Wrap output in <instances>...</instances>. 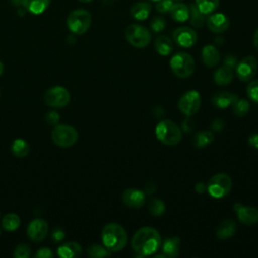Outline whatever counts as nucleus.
<instances>
[{
  "label": "nucleus",
  "mask_w": 258,
  "mask_h": 258,
  "mask_svg": "<svg viewBox=\"0 0 258 258\" xmlns=\"http://www.w3.org/2000/svg\"><path fill=\"white\" fill-rule=\"evenodd\" d=\"M161 245V238L157 230L151 227L140 228L131 240L133 250L140 256L155 253Z\"/></svg>",
  "instance_id": "f257e3e1"
},
{
  "label": "nucleus",
  "mask_w": 258,
  "mask_h": 258,
  "mask_svg": "<svg viewBox=\"0 0 258 258\" xmlns=\"http://www.w3.org/2000/svg\"><path fill=\"white\" fill-rule=\"evenodd\" d=\"M101 237L104 246L111 252L121 251L128 241L126 230L116 223L107 224L102 230Z\"/></svg>",
  "instance_id": "f03ea898"
},
{
  "label": "nucleus",
  "mask_w": 258,
  "mask_h": 258,
  "mask_svg": "<svg viewBox=\"0 0 258 258\" xmlns=\"http://www.w3.org/2000/svg\"><path fill=\"white\" fill-rule=\"evenodd\" d=\"M157 139L167 146L177 145L182 138L180 128L171 120H162L155 127Z\"/></svg>",
  "instance_id": "7ed1b4c3"
},
{
  "label": "nucleus",
  "mask_w": 258,
  "mask_h": 258,
  "mask_svg": "<svg viewBox=\"0 0 258 258\" xmlns=\"http://www.w3.org/2000/svg\"><path fill=\"white\" fill-rule=\"evenodd\" d=\"M170 69L173 74L181 79H186L190 77L195 72V60L192 56L186 52L175 53L169 61Z\"/></svg>",
  "instance_id": "20e7f679"
},
{
  "label": "nucleus",
  "mask_w": 258,
  "mask_h": 258,
  "mask_svg": "<svg viewBox=\"0 0 258 258\" xmlns=\"http://www.w3.org/2000/svg\"><path fill=\"white\" fill-rule=\"evenodd\" d=\"M92 23V15L86 9H76L67 18V25L74 34L82 35L88 31Z\"/></svg>",
  "instance_id": "39448f33"
},
{
  "label": "nucleus",
  "mask_w": 258,
  "mask_h": 258,
  "mask_svg": "<svg viewBox=\"0 0 258 258\" xmlns=\"http://www.w3.org/2000/svg\"><path fill=\"white\" fill-rule=\"evenodd\" d=\"M78 131L73 126L66 124L55 125L51 132V138L54 144L63 148L75 145L78 141Z\"/></svg>",
  "instance_id": "423d86ee"
},
{
  "label": "nucleus",
  "mask_w": 258,
  "mask_h": 258,
  "mask_svg": "<svg viewBox=\"0 0 258 258\" xmlns=\"http://www.w3.org/2000/svg\"><path fill=\"white\" fill-rule=\"evenodd\" d=\"M232 188V179L226 173H217L207 183V190L211 197L221 199L226 197Z\"/></svg>",
  "instance_id": "0eeeda50"
},
{
  "label": "nucleus",
  "mask_w": 258,
  "mask_h": 258,
  "mask_svg": "<svg viewBox=\"0 0 258 258\" xmlns=\"http://www.w3.org/2000/svg\"><path fill=\"white\" fill-rule=\"evenodd\" d=\"M125 36L128 42L137 48L146 47L151 40L149 30L140 24H130L125 30Z\"/></svg>",
  "instance_id": "6e6552de"
},
{
  "label": "nucleus",
  "mask_w": 258,
  "mask_h": 258,
  "mask_svg": "<svg viewBox=\"0 0 258 258\" xmlns=\"http://www.w3.org/2000/svg\"><path fill=\"white\" fill-rule=\"evenodd\" d=\"M71 101L69 91L61 86H54L44 94V102L52 108H63Z\"/></svg>",
  "instance_id": "1a4fd4ad"
},
{
  "label": "nucleus",
  "mask_w": 258,
  "mask_h": 258,
  "mask_svg": "<svg viewBox=\"0 0 258 258\" xmlns=\"http://www.w3.org/2000/svg\"><path fill=\"white\" fill-rule=\"evenodd\" d=\"M201 95L198 91L191 90L181 96L178 101V109L186 117L195 115L201 107Z\"/></svg>",
  "instance_id": "9d476101"
},
{
  "label": "nucleus",
  "mask_w": 258,
  "mask_h": 258,
  "mask_svg": "<svg viewBox=\"0 0 258 258\" xmlns=\"http://www.w3.org/2000/svg\"><path fill=\"white\" fill-rule=\"evenodd\" d=\"M236 69V75L238 79L242 82L251 81L256 75L258 69L257 58L253 55H248L243 57L240 61H238Z\"/></svg>",
  "instance_id": "9b49d317"
},
{
  "label": "nucleus",
  "mask_w": 258,
  "mask_h": 258,
  "mask_svg": "<svg viewBox=\"0 0 258 258\" xmlns=\"http://www.w3.org/2000/svg\"><path fill=\"white\" fill-rule=\"evenodd\" d=\"M172 36H173L174 42L178 46L184 47V48L194 46L198 41L197 32L192 28H189L187 26H182V27L176 28L173 31Z\"/></svg>",
  "instance_id": "f8f14e48"
},
{
  "label": "nucleus",
  "mask_w": 258,
  "mask_h": 258,
  "mask_svg": "<svg viewBox=\"0 0 258 258\" xmlns=\"http://www.w3.org/2000/svg\"><path fill=\"white\" fill-rule=\"evenodd\" d=\"M48 233V224L42 219L32 220L27 227V236L34 242L42 241Z\"/></svg>",
  "instance_id": "ddd939ff"
},
{
  "label": "nucleus",
  "mask_w": 258,
  "mask_h": 258,
  "mask_svg": "<svg viewBox=\"0 0 258 258\" xmlns=\"http://www.w3.org/2000/svg\"><path fill=\"white\" fill-rule=\"evenodd\" d=\"M234 210L240 222L245 225H253L258 222V209L250 206H243L240 203L234 205Z\"/></svg>",
  "instance_id": "4468645a"
},
{
  "label": "nucleus",
  "mask_w": 258,
  "mask_h": 258,
  "mask_svg": "<svg viewBox=\"0 0 258 258\" xmlns=\"http://www.w3.org/2000/svg\"><path fill=\"white\" fill-rule=\"evenodd\" d=\"M207 26L214 33H223L230 27V20L224 13H214L207 20Z\"/></svg>",
  "instance_id": "2eb2a0df"
},
{
  "label": "nucleus",
  "mask_w": 258,
  "mask_h": 258,
  "mask_svg": "<svg viewBox=\"0 0 258 258\" xmlns=\"http://www.w3.org/2000/svg\"><path fill=\"white\" fill-rule=\"evenodd\" d=\"M122 200L127 207L138 209L145 204V194L137 188H127L122 194Z\"/></svg>",
  "instance_id": "dca6fc26"
},
{
  "label": "nucleus",
  "mask_w": 258,
  "mask_h": 258,
  "mask_svg": "<svg viewBox=\"0 0 258 258\" xmlns=\"http://www.w3.org/2000/svg\"><path fill=\"white\" fill-rule=\"evenodd\" d=\"M220 52L216 46L212 44H208L202 49V59L205 66L209 68L216 67L220 61Z\"/></svg>",
  "instance_id": "f3484780"
},
{
  "label": "nucleus",
  "mask_w": 258,
  "mask_h": 258,
  "mask_svg": "<svg viewBox=\"0 0 258 258\" xmlns=\"http://www.w3.org/2000/svg\"><path fill=\"white\" fill-rule=\"evenodd\" d=\"M82 254V247L77 242H67L57 248V255L61 258H78Z\"/></svg>",
  "instance_id": "a211bd4d"
},
{
  "label": "nucleus",
  "mask_w": 258,
  "mask_h": 258,
  "mask_svg": "<svg viewBox=\"0 0 258 258\" xmlns=\"http://www.w3.org/2000/svg\"><path fill=\"white\" fill-rule=\"evenodd\" d=\"M237 100L238 96L236 94L225 91L216 93L212 98V102L214 103V105L220 109L228 108L229 106L233 105Z\"/></svg>",
  "instance_id": "6ab92c4d"
},
{
  "label": "nucleus",
  "mask_w": 258,
  "mask_h": 258,
  "mask_svg": "<svg viewBox=\"0 0 258 258\" xmlns=\"http://www.w3.org/2000/svg\"><path fill=\"white\" fill-rule=\"evenodd\" d=\"M151 4L146 1H139L133 4L130 8V14L131 16L139 21L145 20L148 18L150 12H151Z\"/></svg>",
  "instance_id": "aec40b11"
},
{
  "label": "nucleus",
  "mask_w": 258,
  "mask_h": 258,
  "mask_svg": "<svg viewBox=\"0 0 258 258\" xmlns=\"http://www.w3.org/2000/svg\"><path fill=\"white\" fill-rule=\"evenodd\" d=\"M236 229L237 226L235 221H233L232 219H225L220 223L217 229V237L221 240L228 239L235 234Z\"/></svg>",
  "instance_id": "412c9836"
},
{
  "label": "nucleus",
  "mask_w": 258,
  "mask_h": 258,
  "mask_svg": "<svg viewBox=\"0 0 258 258\" xmlns=\"http://www.w3.org/2000/svg\"><path fill=\"white\" fill-rule=\"evenodd\" d=\"M234 78V73H233V69L227 66H223L221 68H219L215 74H214V81L216 84L220 85V86H227L229 85Z\"/></svg>",
  "instance_id": "4be33fe9"
},
{
  "label": "nucleus",
  "mask_w": 258,
  "mask_h": 258,
  "mask_svg": "<svg viewBox=\"0 0 258 258\" xmlns=\"http://www.w3.org/2000/svg\"><path fill=\"white\" fill-rule=\"evenodd\" d=\"M169 13L171 18L176 22H185L189 17V8L183 3H173Z\"/></svg>",
  "instance_id": "5701e85b"
},
{
  "label": "nucleus",
  "mask_w": 258,
  "mask_h": 258,
  "mask_svg": "<svg viewBox=\"0 0 258 258\" xmlns=\"http://www.w3.org/2000/svg\"><path fill=\"white\" fill-rule=\"evenodd\" d=\"M50 0H23V6L27 12L38 15L43 13L49 6Z\"/></svg>",
  "instance_id": "b1692460"
},
{
  "label": "nucleus",
  "mask_w": 258,
  "mask_h": 258,
  "mask_svg": "<svg viewBox=\"0 0 258 258\" xmlns=\"http://www.w3.org/2000/svg\"><path fill=\"white\" fill-rule=\"evenodd\" d=\"M154 48L160 55L165 56L171 53L173 49V42L169 37L165 35H160L156 37L154 41Z\"/></svg>",
  "instance_id": "393cba45"
},
{
  "label": "nucleus",
  "mask_w": 258,
  "mask_h": 258,
  "mask_svg": "<svg viewBox=\"0 0 258 258\" xmlns=\"http://www.w3.org/2000/svg\"><path fill=\"white\" fill-rule=\"evenodd\" d=\"M188 8H189V17H188V19H189L190 24L194 27H197V28L203 27V25L205 24V21H206L205 14L200 11V9L198 8L196 3H190Z\"/></svg>",
  "instance_id": "a878e982"
},
{
  "label": "nucleus",
  "mask_w": 258,
  "mask_h": 258,
  "mask_svg": "<svg viewBox=\"0 0 258 258\" xmlns=\"http://www.w3.org/2000/svg\"><path fill=\"white\" fill-rule=\"evenodd\" d=\"M214 141V134L209 130L199 131L192 138V144L197 148H203Z\"/></svg>",
  "instance_id": "bb28decb"
},
{
  "label": "nucleus",
  "mask_w": 258,
  "mask_h": 258,
  "mask_svg": "<svg viewBox=\"0 0 258 258\" xmlns=\"http://www.w3.org/2000/svg\"><path fill=\"white\" fill-rule=\"evenodd\" d=\"M179 238L176 237L165 239L162 244V251L165 254V256L176 257L179 253Z\"/></svg>",
  "instance_id": "cd10ccee"
},
{
  "label": "nucleus",
  "mask_w": 258,
  "mask_h": 258,
  "mask_svg": "<svg viewBox=\"0 0 258 258\" xmlns=\"http://www.w3.org/2000/svg\"><path fill=\"white\" fill-rule=\"evenodd\" d=\"M20 218L14 213L6 214L1 220V227L9 232H13L20 226Z\"/></svg>",
  "instance_id": "c85d7f7f"
},
{
  "label": "nucleus",
  "mask_w": 258,
  "mask_h": 258,
  "mask_svg": "<svg viewBox=\"0 0 258 258\" xmlns=\"http://www.w3.org/2000/svg\"><path fill=\"white\" fill-rule=\"evenodd\" d=\"M29 150H30L29 144L21 138L15 139L11 146V151H12L13 155H15L16 157H19V158L25 157L29 153Z\"/></svg>",
  "instance_id": "c756f323"
},
{
  "label": "nucleus",
  "mask_w": 258,
  "mask_h": 258,
  "mask_svg": "<svg viewBox=\"0 0 258 258\" xmlns=\"http://www.w3.org/2000/svg\"><path fill=\"white\" fill-rule=\"evenodd\" d=\"M196 4L200 11L207 15L215 12L218 9L220 0H196Z\"/></svg>",
  "instance_id": "7c9ffc66"
},
{
  "label": "nucleus",
  "mask_w": 258,
  "mask_h": 258,
  "mask_svg": "<svg viewBox=\"0 0 258 258\" xmlns=\"http://www.w3.org/2000/svg\"><path fill=\"white\" fill-rule=\"evenodd\" d=\"M87 253L92 258H102V257H107V256L111 255L110 250H108L106 247H103V246L98 245V244L91 245L88 248Z\"/></svg>",
  "instance_id": "2f4dec72"
},
{
  "label": "nucleus",
  "mask_w": 258,
  "mask_h": 258,
  "mask_svg": "<svg viewBox=\"0 0 258 258\" xmlns=\"http://www.w3.org/2000/svg\"><path fill=\"white\" fill-rule=\"evenodd\" d=\"M148 210H149L150 214L155 217L162 216L165 212V204L160 199H152L149 202Z\"/></svg>",
  "instance_id": "473e14b6"
},
{
  "label": "nucleus",
  "mask_w": 258,
  "mask_h": 258,
  "mask_svg": "<svg viewBox=\"0 0 258 258\" xmlns=\"http://www.w3.org/2000/svg\"><path fill=\"white\" fill-rule=\"evenodd\" d=\"M249 110H250V104L245 99H238L233 104V112L238 117H242L246 115L249 112Z\"/></svg>",
  "instance_id": "72a5a7b5"
},
{
  "label": "nucleus",
  "mask_w": 258,
  "mask_h": 258,
  "mask_svg": "<svg viewBox=\"0 0 258 258\" xmlns=\"http://www.w3.org/2000/svg\"><path fill=\"white\" fill-rule=\"evenodd\" d=\"M31 255V249L27 244L21 243L18 244L13 252V256L15 258H28Z\"/></svg>",
  "instance_id": "f704fd0d"
},
{
  "label": "nucleus",
  "mask_w": 258,
  "mask_h": 258,
  "mask_svg": "<svg viewBox=\"0 0 258 258\" xmlns=\"http://www.w3.org/2000/svg\"><path fill=\"white\" fill-rule=\"evenodd\" d=\"M247 96L255 103H258V80L252 81L248 84L246 89Z\"/></svg>",
  "instance_id": "c9c22d12"
},
{
  "label": "nucleus",
  "mask_w": 258,
  "mask_h": 258,
  "mask_svg": "<svg viewBox=\"0 0 258 258\" xmlns=\"http://www.w3.org/2000/svg\"><path fill=\"white\" fill-rule=\"evenodd\" d=\"M166 26V21L162 16H155L151 22H150V27L152 31L154 32H161Z\"/></svg>",
  "instance_id": "e433bc0d"
},
{
  "label": "nucleus",
  "mask_w": 258,
  "mask_h": 258,
  "mask_svg": "<svg viewBox=\"0 0 258 258\" xmlns=\"http://www.w3.org/2000/svg\"><path fill=\"white\" fill-rule=\"evenodd\" d=\"M172 4H173L172 0H158V1H156L155 8H156L157 12L163 14V13L169 12Z\"/></svg>",
  "instance_id": "4c0bfd02"
},
{
  "label": "nucleus",
  "mask_w": 258,
  "mask_h": 258,
  "mask_svg": "<svg viewBox=\"0 0 258 258\" xmlns=\"http://www.w3.org/2000/svg\"><path fill=\"white\" fill-rule=\"evenodd\" d=\"M64 236H66V232L60 227L54 228V230L52 231V234H51V238L54 242H61L64 239Z\"/></svg>",
  "instance_id": "58836bf2"
},
{
  "label": "nucleus",
  "mask_w": 258,
  "mask_h": 258,
  "mask_svg": "<svg viewBox=\"0 0 258 258\" xmlns=\"http://www.w3.org/2000/svg\"><path fill=\"white\" fill-rule=\"evenodd\" d=\"M59 115L55 111H50L45 115V121L49 125H56L59 121Z\"/></svg>",
  "instance_id": "ea45409f"
},
{
  "label": "nucleus",
  "mask_w": 258,
  "mask_h": 258,
  "mask_svg": "<svg viewBox=\"0 0 258 258\" xmlns=\"http://www.w3.org/2000/svg\"><path fill=\"white\" fill-rule=\"evenodd\" d=\"M34 256L36 258H52L54 256V254L52 253V251L49 248L43 247V248L38 249Z\"/></svg>",
  "instance_id": "a19ab883"
},
{
  "label": "nucleus",
  "mask_w": 258,
  "mask_h": 258,
  "mask_svg": "<svg viewBox=\"0 0 258 258\" xmlns=\"http://www.w3.org/2000/svg\"><path fill=\"white\" fill-rule=\"evenodd\" d=\"M224 63H225V66L234 69L237 66V63H238V59H237L236 55L228 54V55H226V57L224 59Z\"/></svg>",
  "instance_id": "79ce46f5"
},
{
  "label": "nucleus",
  "mask_w": 258,
  "mask_h": 258,
  "mask_svg": "<svg viewBox=\"0 0 258 258\" xmlns=\"http://www.w3.org/2000/svg\"><path fill=\"white\" fill-rule=\"evenodd\" d=\"M211 127H212V129L215 130V131H221V130H223V128H224V121L221 120V119H216V120H214V121L212 122Z\"/></svg>",
  "instance_id": "37998d69"
},
{
  "label": "nucleus",
  "mask_w": 258,
  "mask_h": 258,
  "mask_svg": "<svg viewBox=\"0 0 258 258\" xmlns=\"http://www.w3.org/2000/svg\"><path fill=\"white\" fill-rule=\"evenodd\" d=\"M248 142H249L251 147H254V148L258 149V133L251 134L248 138Z\"/></svg>",
  "instance_id": "c03bdc74"
},
{
  "label": "nucleus",
  "mask_w": 258,
  "mask_h": 258,
  "mask_svg": "<svg viewBox=\"0 0 258 258\" xmlns=\"http://www.w3.org/2000/svg\"><path fill=\"white\" fill-rule=\"evenodd\" d=\"M192 128H194V122L192 120L189 119V117H187L182 123V129H184L185 132H189L192 130Z\"/></svg>",
  "instance_id": "a18cd8bd"
},
{
  "label": "nucleus",
  "mask_w": 258,
  "mask_h": 258,
  "mask_svg": "<svg viewBox=\"0 0 258 258\" xmlns=\"http://www.w3.org/2000/svg\"><path fill=\"white\" fill-rule=\"evenodd\" d=\"M195 189L198 194H204L207 190V184H205L204 182H199L196 184Z\"/></svg>",
  "instance_id": "49530a36"
},
{
  "label": "nucleus",
  "mask_w": 258,
  "mask_h": 258,
  "mask_svg": "<svg viewBox=\"0 0 258 258\" xmlns=\"http://www.w3.org/2000/svg\"><path fill=\"white\" fill-rule=\"evenodd\" d=\"M156 189V185L153 182H148L145 186V192L146 194H153Z\"/></svg>",
  "instance_id": "de8ad7c7"
},
{
  "label": "nucleus",
  "mask_w": 258,
  "mask_h": 258,
  "mask_svg": "<svg viewBox=\"0 0 258 258\" xmlns=\"http://www.w3.org/2000/svg\"><path fill=\"white\" fill-rule=\"evenodd\" d=\"M253 44L254 46L258 49V29L255 31L254 36H253Z\"/></svg>",
  "instance_id": "09e8293b"
},
{
  "label": "nucleus",
  "mask_w": 258,
  "mask_h": 258,
  "mask_svg": "<svg viewBox=\"0 0 258 258\" xmlns=\"http://www.w3.org/2000/svg\"><path fill=\"white\" fill-rule=\"evenodd\" d=\"M3 70H4V66H3V62L0 60V76H1L2 73H3Z\"/></svg>",
  "instance_id": "8fccbe9b"
},
{
  "label": "nucleus",
  "mask_w": 258,
  "mask_h": 258,
  "mask_svg": "<svg viewBox=\"0 0 258 258\" xmlns=\"http://www.w3.org/2000/svg\"><path fill=\"white\" fill-rule=\"evenodd\" d=\"M81 2H85V3H87V2H91V1H93V0H80Z\"/></svg>",
  "instance_id": "3c124183"
},
{
  "label": "nucleus",
  "mask_w": 258,
  "mask_h": 258,
  "mask_svg": "<svg viewBox=\"0 0 258 258\" xmlns=\"http://www.w3.org/2000/svg\"><path fill=\"white\" fill-rule=\"evenodd\" d=\"M150 1H154V2H156V1H158V0H150Z\"/></svg>",
  "instance_id": "603ef678"
},
{
  "label": "nucleus",
  "mask_w": 258,
  "mask_h": 258,
  "mask_svg": "<svg viewBox=\"0 0 258 258\" xmlns=\"http://www.w3.org/2000/svg\"><path fill=\"white\" fill-rule=\"evenodd\" d=\"M172 1H180V0H172Z\"/></svg>",
  "instance_id": "864d4df0"
},
{
  "label": "nucleus",
  "mask_w": 258,
  "mask_h": 258,
  "mask_svg": "<svg viewBox=\"0 0 258 258\" xmlns=\"http://www.w3.org/2000/svg\"><path fill=\"white\" fill-rule=\"evenodd\" d=\"M0 235H1V229H0Z\"/></svg>",
  "instance_id": "5fc2aeb1"
}]
</instances>
